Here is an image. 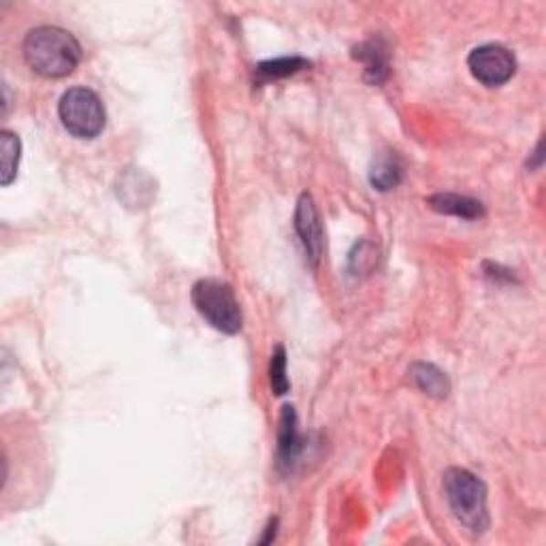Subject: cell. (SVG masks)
Listing matches in <instances>:
<instances>
[{"mask_svg":"<svg viewBox=\"0 0 546 546\" xmlns=\"http://www.w3.org/2000/svg\"><path fill=\"white\" fill-rule=\"evenodd\" d=\"M24 60L43 78H67L79 65L81 47L78 39L58 26H39L24 39Z\"/></svg>","mask_w":546,"mask_h":546,"instance_id":"6da1fadb","label":"cell"},{"mask_svg":"<svg viewBox=\"0 0 546 546\" xmlns=\"http://www.w3.org/2000/svg\"><path fill=\"white\" fill-rule=\"evenodd\" d=\"M444 493L457 520L469 531L482 533L488 527L487 487L478 476L461 467H450L444 474Z\"/></svg>","mask_w":546,"mask_h":546,"instance_id":"7a4b0ae2","label":"cell"},{"mask_svg":"<svg viewBox=\"0 0 546 546\" xmlns=\"http://www.w3.org/2000/svg\"><path fill=\"white\" fill-rule=\"evenodd\" d=\"M193 303L215 331L235 335L241 331V310L231 287L220 280H199L193 287Z\"/></svg>","mask_w":546,"mask_h":546,"instance_id":"3957f363","label":"cell"},{"mask_svg":"<svg viewBox=\"0 0 546 546\" xmlns=\"http://www.w3.org/2000/svg\"><path fill=\"white\" fill-rule=\"evenodd\" d=\"M58 116L62 126L78 139H94L105 129V107L90 88H71L62 94Z\"/></svg>","mask_w":546,"mask_h":546,"instance_id":"277c9868","label":"cell"},{"mask_svg":"<svg viewBox=\"0 0 546 546\" xmlns=\"http://www.w3.org/2000/svg\"><path fill=\"white\" fill-rule=\"evenodd\" d=\"M469 71L480 84L488 88L504 86L506 81L512 79L514 71H517V60L514 56L501 46H482L476 47L467 58Z\"/></svg>","mask_w":546,"mask_h":546,"instance_id":"5b68a950","label":"cell"},{"mask_svg":"<svg viewBox=\"0 0 546 546\" xmlns=\"http://www.w3.org/2000/svg\"><path fill=\"white\" fill-rule=\"evenodd\" d=\"M295 228L303 247H306L310 263L316 267L322 257V247H325V235H322L320 215H319V209L314 205V199L306 193H303L299 196V201H297Z\"/></svg>","mask_w":546,"mask_h":546,"instance_id":"8992f818","label":"cell"},{"mask_svg":"<svg viewBox=\"0 0 546 546\" xmlns=\"http://www.w3.org/2000/svg\"><path fill=\"white\" fill-rule=\"evenodd\" d=\"M429 205H431V209H436V212L446 214V215H457V218H463V220H476L485 214L480 201L469 199V196H461V194H450V193L434 194L429 199Z\"/></svg>","mask_w":546,"mask_h":546,"instance_id":"52a82bcc","label":"cell"},{"mask_svg":"<svg viewBox=\"0 0 546 546\" xmlns=\"http://www.w3.org/2000/svg\"><path fill=\"white\" fill-rule=\"evenodd\" d=\"M301 450L299 436H297V415L293 405H284L280 418V440H278V455H280V466L290 467L297 459V453Z\"/></svg>","mask_w":546,"mask_h":546,"instance_id":"ba28073f","label":"cell"},{"mask_svg":"<svg viewBox=\"0 0 546 546\" xmlns=\"http://www.w3.org/2000/svg\"><path fill=\"white\" fill-rule=\"evenodd\" d=\"M410 378L418 389H421L425 395L444 399L448 395L450 384L446 373L437 370L436 365L431 363H415L410 367Z\"/></svg>","mask_w":546,"mask_h":546,"instance_id":"9c48e42d","label":"cell"},{"mask_svg":"<svg viewBox=\"0 0 546 546\" xmlns=\"http://www.w3.org/2000/svg\"><path fill=\"white\" fill-rule=\"evenodd\" d=\"M402 163H399V158L395 154H383L378 156L376 161L372 164V171H370V182L373 188L383 190H393L397 186L399 182H402Z\"/></svg>","mask_w":546,"mask_h":546,"instance_id":"30bf717a","label":"cell"},{"mask_svg":"<svg viewBox=\"0 0 546 546\" xmlns=\"http://www.w3.org/2000/svg\"><path fill=\"white\" fill-rule=\"evenodd\" d=\"M357 58L365 65V78L372 84H383L389 75V60H386V49L378 41H370L357 49Z\"/></svg>","mask_w":546,"mask_h":546,"instance_id":"8fae6325","label":"cell"},{"mask_svg":"<svg viewBox=\"0 0 546 546\" xmlns=\"http://www.w3.org/2000/svg\"><path fill=\"white\" fill-rule=\"evenodd\" d=\"M0 145H3V171H0V182L3 186H9L17 177V167L22 158V143L20 137L11 131L0 132Z\"/></svg>","mask_w":546,"mask_h":546,"instance_id":"7c38bea8","label":"cell"},{"mask_svg":"<svg viewBox=\"0 0 546 546\" xmlns=\"http://www.w3.org/2000/svg\"><path fill=\"white\" fill-rule=\"evenodd\" d=\"M308 62L303 58H278V60H269L263 62V65L257 67L258 78L263 81H271V79H280V78H289L301 68H306Z\"/></svg>","mask_w":546,"mask_h":546,"instance_id":"4fadbf2b","label":"cell"},{"mask_svg":"<svg viewBox=\"0 0 546 546\" xmlns=\"http://www.w3.org/2000/svg\"><path fill=\"white\" fill-rule=\"evenodd\" d=\"M269 378H271L273 393H276V395H287L290 389V383L287 378V351H284V346H278L271 354Z\"/></svg>","mask_w":546,"mask_h":546,"instance_id":"5bb4252c","label":"cell"}]
</instances>
